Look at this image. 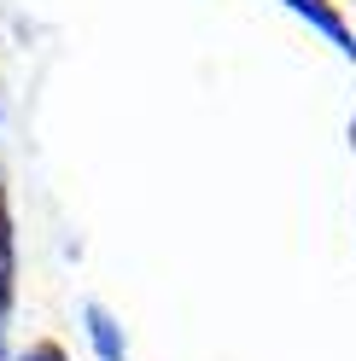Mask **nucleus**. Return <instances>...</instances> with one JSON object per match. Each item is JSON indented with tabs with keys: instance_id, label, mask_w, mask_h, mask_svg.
<instances>
[{
	"instance_id": "f257e3e1",
	"label": "nucleus",
	"mask_w": 356,
	"mask_h": 361,
	"mask_svg": "<svg viewBox=\"0 0 356 361\" xmlns=\"http://www.w3.org/2000/svg\"><path fill=\"white\" fill-rule=\"evenodd\" d=\"M0 268H6V204H0Z\"/></svg>"
}]
</instances>
